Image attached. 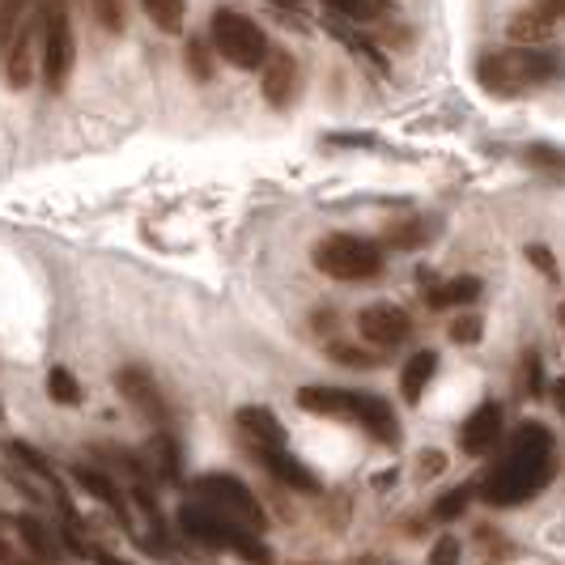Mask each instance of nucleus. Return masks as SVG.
<instances>
[{"label": "nucleus", "mask_w": 565, "mask_h": 565, "mask_svg": "<svg viewBox=\"0 0 565 565\" xmlns=\"http://www.w3.org/2000/svg\"><path fill=\"white\" fill-rule=\"evenodd\" d=\"M557 319H562V328H565V302H562V307H557Z\"/></svg>", "instance_id": "ea45409f"}, {"label": "nucleus", "mask_w": 565, "mask_h": 565, "mask_svg": "<svg viewBox=\"0 0 565 565\" xmlns=\"http://www.w3.org/2000/svg\"><path fill=\"white\" fill-rule=\"evenodd\" d=\"M527 162L540 170H565V153L562 149H548V145H532L527 149Z\"/></svg>", "instance_id": "2f4dec72"}, {"label": "nucleus", "mask_w": 565, "mask_h": 565, "mask_svg": "<svg viewBox=\"0 0 565 565\" xmlns=\"http://www.w3.org/2000/svg\"><path fill=\"white\" fill-rule=\"evenodd\" d=\"M532 13H536L540 22H548V26L557 30L565 22V0H536V4H532Z\"/></svg>", "instance_id": "f704fd0d"}, {"label": "nucleus", "mask_w": 565, "mask_h": 565, "mask_svg": "<svg viewBox=\"0 0 565 565\" xmlns=\"http://www.w3.org/2000/svg\"><path fill=\"white\" fill-rule=\"evenodd\" d=\"M429 565H459V540L443 536L434 548H429Z\"/></svg>", "instance_id": "72a5a7b5"}, {"label": "nucleus", "mask_w": 565, "mask_h": 565, "mask_svg": "<svg viewBox=\"0 0 565 565\" xmlns=\"http://www.w3.org/2000/svg\"><path fill=\"white\" fill-rule=\"evenodd\" d=\"M13 527H18L22 544H26L39 562H60V557H64V544H60L56 532H52L43 519H34V514H18V519H13Z\"/></svg>", "instance_id": "2eb2a0df"}, {"label": "nucleus", "mask_w": 565, "mask_h": 565, "mask_svg": "<svg viewBox=\"0 0 565 565\" xmlns=\"http://www.w3.org/2000/svg\"><path fill=\"white\" fill-rule=\"evenodd\" d=\"M77 64V39H73V22H68V4L64 0H43V34H39V73L43 85L60 94Z\"/></svg>", "instance_id": "39448f33"}, {"label": "nucleus", "mask_w": 565, "mask_h": 565, "mask_svg": "<svg viewBox=\"0 0 565 565\" xmlns=\"http://www.w3.org/2000/svg\"><path fill=\"white\" fill-rule=\"evenodd\" d=\"M481 337H484L481 315H459V319L451 323V340H455V344H477Z\"/></svg>", "instance_id": "c756f323"}, {"label": "nucleus", "mask_w": 565, "mask_h": 565, "mask_svg": "<svg viewBox=\"0 0 565 565\" xmlns=\"http://www.w3.org/2000/svg\"><path fill=\"white\" fill-rule=\"evenodd\" d=\"M477 298H481V281H477V277H455V281L429 285V289H425V302H429L434 311L468 307V302H477Z\"/></svg>", "instance_id": "6ab92c4d"}, {"label": "nucleus", "mask_w": 565, "mask_h": 565, "mask_svg": "<svg viewBox=\"0 0 565 565\" xmlns=\"http://www.w3.org/2000/svg\"><path fill=\"white\" fill-rule=\"evenodd\" d=\"M273 9H281V13H294V18H302V0H268Z\"/></svg>", "instance_id": "4c0bfd02"}, {"label": "nucleus", "mask_w": 565, "mask_h": 565, "mask_svg": "<svg viewBox=\"0 0 565 565\" xmlns=\"http://www.w3.org/2000/svg\"><path fill=\"white\" fill-rule=\"evenodd\" d=\"M73 481L82 484V493H89L94 502H103L107 510H115L119 519H124V527H128V502H124V493H119V484L111 477H103V472H94V468H73Z\"/></svg>", "instance_id": "f3484780"}, {"label": "nucleus", "mask_w": 565, "mask_h": 565, "mask_svg": "<svg viewBox=\"0 0 565 565\" xmlns=\"http://www.w3.org/2000/svg\"><path fill=\"white\" fill-rule=\"evenodd\" d=\"M315 268L332 281H374L383 273V247L358 234H328L315 247Z\"/></svg>", "instance_id": "423d86ee"}, {"label": "nucleus", "mask_w": 565, "mask_h": 565, "mask_svg": "<svg viewBox=\"0 0 565 565\" xmlns=\"http://www.w3.org/2000/svg\"><path fill=\"white\" fill-rule=\"evenodd\" d=\"M209 39H213V52L234 64V68H243V73H252V68H264V60H268V34L259 30V22H252L247 13H238V9H213V18H209Z\"/></svg>", "instance_id": "20e7f679"}, {"label": "nucleus", "mask_w": 565, "mask_h": 565, "mask_svg": "<svg viewBox=\"0 0 565 565\" xmlns=\"http://www.w3.org/2000/svg\"><path fill=\"white\" fill-rule=\"evenodd\" d=\"M527 264H536L548 281H557V259H553V252H548L544 243H532V247H527Z\"/></svg>", "instance_id": "473e14b6"}, {"label": "nucleus", "mask_w": 565, "mask_h": 565, "mask_svg": "<svg viewBox=\"0 0 565 565\" xmlns=\"http://www.w3.org/2000/svg\"><path fill=\"white\" fill-rule=\"evenodd\" d=\"M425 238H429V222H422V217H408V222L387 230V247H396V252H413Z\"/></svg>", "instance_id": "393cba45"}, {"label": "nucleus", "mask_w": 565, "mask_h": 565, "mask_svg": "<svg viewBox=\"0 0 565 565\" xmlns=\"http://www.w3.org/2000/svg\"><path fill=\"white\" fill-rule=\"evenodd\" d=\"M548 477H553V434L540 425H527L514 434L507 459L481 481V498L493 507H514V502L540 493Z\"/></svg>", "instance_id": "f257e3e1"}, {"label": "nucleus", "mask_w": 565, "mask_h": 565, "mask_svg": "<svg viewBox=\"0 0 565 565\" xmlns=\"http://www.w3.org/2000/svg\"><path fill=\"white\" fill-rule=\"evenodd\" d=\"M434 374H438V353H429V349L413 353V358L404 362V374H399V392H404V399H408V404H422L425 387H429Z\"/></svg>", "instance_id": "aec40b11"}, {"label": "nucleus", "mask_w": 565, "mask_h": 565, "mask_svg": "<svg viewBox=\"0 0 565 565\" xmlns=\"http://www.w3.org/2000/svg\"><path fill=\"white\" fill-rule=\"evenodd\" d=\"M540 379H544L540 358L536 353H527V358H523V392H527V396H540V392H544V387H540Z\"/></svg>", "instance_id": "c9c22d12"}, {"label": "nucleus", "mask_w": 565, "mask_h": 565, "mask_svg": "<svg viewBox=\"0 0 565 565\" xmlns=\"http://www.w3.org/2000/svg\"><path fill=\"white\" fill-rule=\"evenodd\" d=\"M192 489H196V498L204 507L222 510L234 523H243V527H252V532H264V527H268L264 507L255 502V493L238 481V477H230V472H209V477H200Z\"/></svg>", "instance_id": "0eeeda50"}, {"label": "nucleus", "mask_w": 565, "mask_h": 565, "mask_svg": "<svg viewBox=\"0 0 565 565\" xmlns=\"http://www.w3.org/2000/svg\"><path fill=\"white\" fill-rule=\"evenodd\" d=\"M179 523H183V532H188V536L204 540V544L234 548V553H243V557L255 562V565H273V553L259 544V532H252V527H243V523L226 519L222 510L204 507V502H188V507H179Z\"/></svg>", "instance_id": "7ed1b4c3"}, {"label": "nucleus", "mask_w": 565, "mask_h": 565, "mask_svg": "<svg viewBox=\"0 0 565 565\" xmlns=\"http://www.w3.org/2000/svg\"><path fill=\"white\" fill-rule=\"evenodd\" d=\"M498 438H502V404L484 399L481 408L463 422V429H459V447L468 455H489L498 447Z\"/></svg>", "instance_id": "9d476101"}, {"label": "nucleus", "mask_w": 565, "mask_h": 565, "mask_svg": "<svg viewBox=\"0 0 565 565\" xmlns=\"http://www.w3.org/2000/svg\"><path fill=\"white\" fill-rule=\"evenodd\" d=\"M328 353H332V362H340V366H362V370H370V366H379V362H383V358H379V353H366V349H358V344H332V349H328Z\"/></svg>", "instance_id": "cd10ccee"}, {"label": "nucleus", "mask_w": 565, "mask_h": 565, "mask_svg": "<svg viewBox=\"0 0 565 565\" xmlns=\"http://www.w3.org/2000/svg\"><path fill=\"white\" fill-rule=\"evenodd\" d=\"M238 429L252 438V447H285V425L259 404L238 408Z\"/></svg>", "instance_id": "dca6fc26"}, {"label": "nucleus", "mask_w": 565, "mask_h": 565, "mask_svg": "<svg viewBox=\"0 0 565 565\" xmlns=\"http://www.w3.org/2000/svg\"><path fill=\"white\" fill-rule=\"evenodd\" d=\"M89 9H94L98 26L107 30V34H119V30H124V4H119V0H89Z\"/></svg>", "instance_id": "c85d7f7f"}, {"label": "nucleus", "mask_w": 565, "mask_h": 565, "mask_svg": "<svg viewBox=\"0 0 565 565\" xmlns=\"http://www.w3.org/2000/svg\"><path fill=\"white\" fill-rule=\"evenodd\" d=\"M447 468V459H443V451H425V459H422V477H438Z\"/></svg>", "instance_id": "e433bc0d"}, {"label": "nucleus", "mask_w": 565, "mask_h": 565, "mask_svg": "<svg viewBox=\"0 0 565 565\" xmlns=\"http://www.w3.org/2000/svg\"><path fill=\"white\" fill-rule=\"evenodd\" d=\"M145 468H149V477H158V481L167 484H179V443H174V434H170L167 425H158V434L145 443Z\"/></svg>", "instance_id": "ddd939ff"}, {"label": "nucleus", "mask_w": 565, "mask_h": 565, "mask_svg": "<svg viewBox=\"0 0 565 565\" xmlns=\"http://www.w3.org/2000/svg\"><path fill=\"white\" fill-rule=\"evenodd\" d=\"M115 383H119V396L128 399V404L141 413L145 422H153V425H167L170 422V404H167V396H162V387H158V379H153L149 370L124 366Z\"/></svg>", "instance_id": "6e6552de"}, {"label": "nucleus", "mask_w": 565, "mask_h": 565, "mask_svg": "<svg viewBox=\"0 0 565 565\" xmlns=\"http://www.w3.org/2000/svg\"><path fill=\"white\" fill-rule=\"evenodd\" d=\"M252 451L281 484L298 489V493H319V477H315L311 468H302V463L289 455V447H252Z\"/></svg>", "instance_id": "9b49d317"}, {"label": "nucleus", "mask_w": 565, "mask_h": 565, "mask_svg": "<svg viewBox=\"0 0 565 565\" xmlns=\"http://www.w3.org/2000/svg\"><path fill=\"white\" fill-rule=\"evenodd\" d=\"M332 34H337V39L344 43V47H349V52H353V56L366 60V64L374 68V73H387V56H383V52H379L374 43H366V39H358V34H349L344 26H332Z\"/></svg>", "instance_id": "a878e982"}, {"label": "nucleus", "mask_w": 565, "mask_h": 565, "mask_svg": "<svg viewBox=\"0 0 565 565\" xmlns=\"http://www.w3.org/2000/svg\"><path fill=\"white\" fill-rule=\"evenodd\" d=\"M259 85H264V98L273 107H285L294 98V89H298V60L289 56L285 47L268 52V60H264V82Z\"/></svg>", "instance_id": "f8f14e48"}, {"label": "nucleus", "mask_w": 565, "mask_h": 565, "mask_svg": "<svg viewBox=\"0 0 565 565\" xmlns=\"http://www.w3.org/2000/svg\"><path fill=\"white\" fill-rule=\"evenodd\" d=\"M507 34L514 39V43H523V47H540V43H548V39H553V26H548V22H540L532 9H523V13H514V18H510Z\"/></svg>", "instance_id": "5701e85b"}, {"label": "nucleus", "mask_w": 565, "mask_h": 565, "mask_svg": "<svg viewBox=\"0 0 565 565\" xmlns=\"http://www.w3.org/2000/svg\"><path fill=\"white\" fill-rule=\"evenodd\" d=\"M353 422L362 425L366 434H374L379 443H396V434H399L392 408L374 396H358V404H353Z\"/></svg>", "instance_id": "a211bd4d"}, {"label": "nucleus", "mask_w": 565, "mask_h": 565, "mask_svg": "<svg viewBox=\"0 0 565 565\" xmlns=\"http://www.w3.org/2000/svg\"><path fill=\"white\" fill-rule=\"evenodd\" d=\"M47 396L56 399V404H64V408H77L85 399L82 383H77V374L64 366H52L47 370Z\"/></svg>", "instance_id": "b1692460"}, {"label": "nucleus", "mask_w": 565, "mask_h": 565, "mask_svg": "<svg viewBox=\"0 0 565 565\" xmlns=\"http://www.w3.org/2000/svg\"><path fill=\"white\" fill-rule=\"evenodd\" d=\"M89 557H94L98 565H128V562H115L111 553H103V548H89Z\"/></svg>", "instance_id": "58836bf2"}, {"label": "nucleus", "mask_w": 565, "mask_h": 565, "mask_svg": "<svg viewBox=\"0 0 565 565\" xmlns=\"http://www.w3.org/2000/svg\"><path fill=\"white\" fill-rule=\"evenodd\" d=\"M145 18L167 34H179L183 22H188V0H141Z\"/></svg>", "instance_id": "4be33fe9"}, {"label": "nucleus", "mask_w": 565, "mask_h": 565, "mask_svg": "<svg viewBox=\"0 0 565 565\" xmlns=\"http://www.w3.org/2000/svg\"><path fill=\"white\" fill-rule=\"evenodd\" d=\"M553 77H557V56H548L544 47H523V43L514 52H498L477 64V82L498 98H519Z\"/></svg>", "instance_id": "f03ea898"}, {"label": "nucleus", "mask_w": 565, "mask_h": 565, "mask_svg": "<svg viewBox=\"0 0 565 565\" xmlns=\"http://www.w3.org/2000/svg\"><path fill=\"white\" fill-rule=\"evenodd\" d=\"M323 9L340 22H358V26L392 18V0H323Z\"/></svg>", "instance_id": "412c9836"}, {"label": "nucleus", "mask_w": 565, "mask_h": 565, "mask_svg": "<svg viewBox=\"0 0 565 565\" xmlns=\"http://www.w3.org/2000/svg\"><path fill=\"white\" fill-rule=\"evenodd\" d=\"M358 332H362V340H370L374 349H396V344H404L408 332H413V319H408V311L396 307V302H374V307H366V311L358 315Z\"/></svg>", "instance_id": "1a4fd4ad"}, {"label": "nucleus", "mask_w": 565, "mask_h": 565, "mask_svg": "<svg viewBox=\"0 0 565 565\" xmlns=\"http://www.w3.org/2000/svg\"><path fill=\"white\" fill-rule=\"evenodd\" d=\"M213 39H188V68L196 82H209L213 77V56H209Z\"/></svg>", "instance_id": "bb28decb"}, {"label": "nucleus", "mask_w": 565, "mask_h": 565, "mask_svg": "<svg viewBox=\"0 0 565 565\" xmlns=\"http://www.w3.org/2000/svg\"><path fill=\"white\" fill-rule=\"evenodd\" d=\"M468 498H472L468 489H451L447 498H438V507H434V514H438V519H459V514L468 510Z\"/></svg>", "instance_id": "7c9ffc66"}, {"label": "nucleus", "mask_w": 565, "mask_h": 565, "mask_svg": "<svg viewBox=\"0 0 565 565\" xmlns=\"http://www.w3.org/2000/svg\"><path fill=\"white\" fill-rule=\"evenodd\" d=\"M298 404H302L307 413H319V417H349V422H353L358 392H344V387H302V392H298Z\"/></svg>", "instance_id": "4468645a"}]
</instances>
